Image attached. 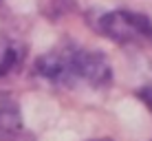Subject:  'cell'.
Instances as JSON below:
<instances>
[{
    "mask_svg": "<svg viewBox=\"0 0 152 141\" xmlns=\"http://www.w3.org/2000/svg\"><path fill=\"white\" fill-rule=\"evenodd\" d=\"M0 141H35V137L24 128L11 130V132H0Z\"/></svg>",
    "mask_w": 152,
    "mask_h": 141,
    "instance_id": "5b68a950",
    "label": "cell"
},
{
    "mask_svg": "<svg viewBox=\"0 0 152 141\" xmlns=\"http://www.w3.org/2000/svg\"><path fill=\"white\" fill-rule=\"evenodd\" d=\"M95 141H113V139H95Z\"/></svg>",
    "mask_w": 152,
    "mask_h": 141,
    "instance_id": "52a82bcc",
    "label": "cell"
},
{
    "mask_svg": "<svg viewBox=\"0 0 152 141\" xmlns=\"http://www.w3.org/2000/svg\"><path fill=\"white\" fill-rule=\"evenodd\" d=\"M137 97L141 99V102L145 104V106L152 110V86H143V88H139L137 91Z\"/></svg>",
    "mask_w": 152,
    "mask_h": 141,
    "instance_id": "8992f818",
    "label": "cell"
},
{
    "mask_svg": "<svg viewBox=\"0 0 152 141\" xmlns=\"http://www.w3.org/2000/svg\"><path fill=\"white\" fill-rule=\"evenodd\" d=\"M35 75L55 86L86 84L91 88H106L113 82L110 62L102 51L82 49L77 44H64L44 53L35 62Z\"/></svg>",
    "mask_w": 152,
    "mask_h": 141,
    "instance_id": "6da1fadb",
    "label": "cell"
},
{
    "mask_svg": "<svg viewBox=\"0 0 152 141\" xmlns=\"http://www.w3.org/2000/svg\"><path fill=\"white\" fill-rule=\"evenodd\" d=\"M18 128H22V113L18 102L11 97H2L0 99V132H11Z\"/></svg>",
    "mask_w": 152,
    "mask_h": 141,
    "instance_id": "3957f363",
    "label": "cell"
},
{
    "mask_svg": "<svg viewBox=\"0 0 152 141\" xmlns=\"http://www.w3.org/2000/svg\"><path fill=\"white\" fill-rule=\"evenodd\" d=\"M99 29L117 44H145L152 42V20L145 13L130 9L108 11L99 18Z\"/></svg>",
    "mask_w": 152,
    "mask_h": 141,
    "instance_id": "7a4b0ae2",
    "label": "cell"
},
{
    "mask_svg": "<svg viewBox=\"0 0 152 141\" xmlns=\"http://www.w3.org/2000/svg\"><path fill=\"white\" fill-rule=\"evenodd\" d=\"M15 64H18V51L9 46V49L2 53V60H0V77L7 75V73L11 71Z\"/></svg>",
    "mask_w": 152,
    "mask_h": 141,
    "instance_id": "277c9868",
    "label": "cell"
}]
</instances>
